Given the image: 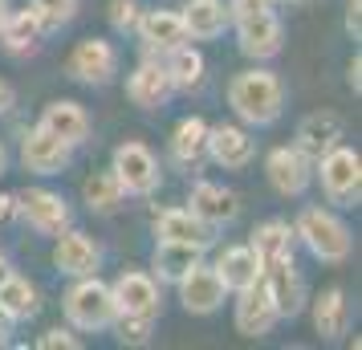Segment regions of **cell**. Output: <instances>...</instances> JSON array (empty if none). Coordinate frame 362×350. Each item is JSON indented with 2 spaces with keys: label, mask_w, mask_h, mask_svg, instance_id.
Listing matches in <instances>:
<instances>
[{
  "label": "cell",
  "mask_w": 362,
  "mask_h": 350,
  "mask_svg": "<svg viewBox=\"0 0 362 350\" xmlns=\"http://www.w3.org/2000/svg\"><path fill=\"white\" fill-rule=\"evenodd\" d=\"M37 346L41 350H82V338L74 334V326H53L37 338Z\"/></svg>",
  "instance_id": "36"
},
{
  "label": "cell",
  "mask_w": 362,
  "mask_h": 350,
  "mask_svg": "<svg viewBox=\"0 0 362 350\" xmlns=\"http://www.w3.org/2000/svg\"><path fill=\"white\" fill-rule=\"evenodd\" d=\"M175 289H180V305L187 310V314H216L220 305H224V298H228V289H224V281L216 277V269L208 265V261H199V265H192L187 273H183L180 281H175Z\"/></svg>",
  "instance_id": "16"
},
{
  "label": "cell",
  "mask_w": 362,
  "mask_h": 350,
  "mask_svg": "<svg viewBox=\"0 0 362 350\" xmlns=\"http://www.w3.org/2000/svg\"><path fill=\"white\" fill-rule=\"evenodd\" d=\"M346 29L354 37L362 33V0H346Z\"/></svg>",
  "instance_id": "37"
},
{
  "label": "cell",
  "mask_w": 362,
  "mask_h": 350,
  "mask_svg": "<svg viewBox=\"0 0 362 350\" xmlns=\"http://www.w3.org/2000/svg\"><path fill=\"white\" fill-rule=\"evenodd\" d=\"M53 240H57L53 245V269L57 273H66V277H90V273L102 269V245L94 236H86L82 228L69 224L66 233H57Z\"/></svg>",
  "instance_id": "13"
},
{
  "label": "cell",
  "mask_w": 362,
  "mask_h": 350,
  "mask_svg": "<svg viewBox=\"0 0 362 350\" xmlns=\"http://www.w3.org/2000/svg\"><path fill=\"white\" fill-rule=\"evenodd\" d=\"M232 322H236V334H245V338H264L281 322L277 305H273V298H269V289H264L261 277L252 285H245V289H236Z\"/></svg>",
  "instance_id": "14"
},
{
  "label": "cell",
  "mask_w": 362,
  "mask_h": 350,
  "mask_svg": "<svg viewBox=\"0 0 362 350\" xmlns=\"http://www.w3.org/2000/svg\"><path fill=\"white\" fill-rule=\"evenodd\" d=\"M261 281H264V289H269V298H273L281 317H297L305 310V277H301L293 257L261 265Z\"/></svg>",
  "instance_id": "15"
},
{
  "label": "cell",
  "mask_w": 362,
  "mask_h": 350,
  "mask_svg": "<svg viewBox=\"0 0 362 350\" xmlns=\"http://www.w3.org/2000/svg\"><path fill=\"white\" fill-rule=\"evenodd\" d=\"M122 200H127V196H122V187H118L110 167H106V171H94L82 184V204L94 216H115L118 208H122Z\"/></svg>",
  "instance_id": "32"
},
{
  "label": "cell",
  "mask_w": 362,
  "mask_h": 350,
  "mask_svg": "<svg viewBox=\"0 0 362 350\" xmlns=\"http://www.w3.org/2000/svg\"><path fill=\"white\" fill-rule=\"evenodd\" d=\"M4 171H8V147L0 143V175H4Z\"/></svg>",
  "instance_id": "43"
},
{
  "label": "cell",
  "mask_w": 362,
  "mask_h": 350,
  "mask_svg": "<svg viewBox=\"0 0 362 350\" xmlns=\"http://www.w3.org/2000/svg\"><path fill=\"white\" fill-rule=\"evenodd\" d=\"M313 180H322V192L334 208H358L362 200V155L338 143L313 163Z\"/></svg>",
  "instance_id": "4"
},
{
  "label": "cell",
  "mask_w": 362,
  "mask_h": 350,
  "mask_svg": "<svg viewBox=\"0 0 362 350\" xmlns=\"http://www.w3.org/2000/svg\"><path fill=\"white\" fill-rule=\"evenodd\" d=\"M313 330L322 334L326 342H334V338H342L350 330V301H346L342 285H326L313 298Z\"/></svg>",
  "instance_id": "26"
},
{
  "label": "cell",
  "mask_w": 362,
  "mask_h": 350,
  "mask_svg": "<svg viewBox=\"0 0 362 350\" xmlns=\"http://www.w3.org/2000/svg\"><path fill=\"white\" fill-rule=\"evenodd\" d=\"M187 212L199 216L208 228H224L240 216V196L224 184H212V180H196L192 192H187Z\"/></svg>",
  "instance_id": "17"
},
{
  "label": "cell",
  "mask_w": 362,
  "mask_h": 350,
  "mask_svg": "<svg viewBox=\"0 0 362 350\" xmlns=\"http://www.w3.org/2000/svg\"><path fill=\"white\" fill-rule=\"evenodd\" d=\"M4 17H8V0H0V25H4Z\"/></svg>",
  "instance_id": "44"
},
{
  "label": "cell",
  "mask_w": 362,
  "mask_h": 350,
  "mask_svg": "<svg viewBox=\"0 0 362 350\" xmlns=\"http://www.w3.org/2000/svg\"><path fill=\"white\" fill-rule=\"evenodd\" d=\"M45 37V25L33 8H8V17L0 25V45L13 53V57H25V53H37Z\"/></svg>",
  "instance_id": "27"
},
{
  "label": "cell",
  "mask_w": 362,
  "mask_h": 350,
  "mask_svg": "<svg viewBox=\"0 0 362 350\" xmlns=\"http://www.w3.org/2000/svg\"><path fill=\"white\" fill-rule=\"evenodd\" d=\"M204 261V249L196 245H180V240H155V252H151V277L159 285H175L192 265Z\"/></svg>",
  "instance_id": "25"
},
{
  "label": "cell",
  "mask_w": 362,
  "mask_h": 350,
  "mask_svg": "<svg viewBox=\"0 0 362 350\" xmlns=\"http://www.w3.org/2000/svg\"><path fill=\"white\" fill-rule=\"evenodd\" d=\"M110 171H115L122 196H155L159 192V180H163V167H159V155L139 143V139H127L118 143L115 155H110Z\"/></svg>",
  "instance_id": "5"
},
{
  "label": "cell",
  "mask_w": 362,
  "mask_h": 350,
  "mask_svg": "<svg viewBox=\"0 0 362 350\" xmlns=\"http://www.w3.org/2000/svg\"><path fill=\"white\" fill-rule=\"evenodd\" d=\"M155 240H180V245H196V249H212L216 228H208L199 216H192L187 208H163L155 216Z\"/></svg>",
  "instance_id": "22"
},
{
  "label": "cell",
  "mask_w": 362,
  "mask_h": 350,
  "mask_svg": "<svg viewBox=\"0 0 362 350\" xmlns=\"http://www.w3.org/2000/svg\"><path fill=\"white\" fill-rule=\"evenodd\" d=\"M8 273H13V261H8V257H4V252H0V281H4V277H8Z\"/></svg>",
  "instance_id": "42"
},
{
  "label": "cell",
  "mask_w": 362,
  "mask_h": 350,
  "mask_svg": "<svg viewBox=\"0 0 362 350\" xmlns=\"http://www.w3.org/2000/svg\"><path fill=\"white\" fill-rule=\"evenodd\" d=\"M171 94H175V86H171V78H167V69L159 57H143L131 69V78H127V98L139 110H163L167 102H171Z\"/></svg>",
  "instance_id": "20"
},
{
  "label": "cell",
  "mask_w": 362,
  "mask_h": 350,
  "mask_svg": "<svg viewBox=\"0 0 362 350\" xmlns=\"http://www.w3.org/2000/svg\"><path fill=\"white\" fill-rule=\"evenodd\" d=\"M0 310L13 317V322H29V317L41 314V289L13 269V273L0 281Z\"/></svg>",
  "instance_id": "31"
},
{
  "label": "cell",
  "mask_w": 362,
  "mask_h": 350,
  "mask_svg": "<svg viewBox=\"0 0 362 350\" xmlns=\"http://www.w3.org/2000/svg\"><path fill=\"white\" fill-rule=\"evenodd\" d=\"M159 62H163L167 78H171V86H175V94H187V90H199V86H204L208 62H204V53H199L196 45H192V41L175 45V49L163 53Z\"/></svg>",
  "instance_id": "29"
},
{
  "label": "cell",
  "mask_w": 362,
  "mask_h": 350,
  "mask_svg": "<svg viewBox=\"0 0 362 350\" xmlns=\"http://www.w3.org/2000/svg\"><path fill=\"white\" fill-rule=\"evenodd\" d=\"M17 216V196H8V192H0V228L8 224V220Z\"/></svg>",
  "instance_id": "38"
},
{
  "label": "cell",
  "mask_w": 362,
  "mask_h": 350,
  "mask_svg": "<svg viewBox=\"0 0 362 350\" xmlns=\"http://www.w3.org/2000/svg\"><path fill=\"white\" fill-rule=\"evenodd\" d=\"M212 269H216V277L224 281L228 293H236V289H245V285H252L261 277V261H257V252L248 249V245H228L212 261Z\"/></svg>",
  "instance_id": "30"
},
{
  "label": "cell",
  "mask_w": 362,
  "mask_h": 350,
  "mask_svg": "<svg viewBox=\"0 0 362 350\" xmlns=\"http://www.w3.org/2000/svg\"><path fill=\"white\" fill-rule=\"evenodd\" d=\"M208 159L224 171H245L257 159V139L245 122H220L208 127Z\"/></svg>",
  "instance_id": "10"
},
{
  "label": "cell",
  "mask_w": 362,
  "mask_h": 350,
  "mask_svg": "<svg viewBox=\"0 0 362 350\" xmlns=\"http://www.w3.org/2000/svg\"><path fill=\"white\" fill-rule=\"evenodd\" d=\"M248 249L257 252V261H261V265L293 257V252H297L293 224H289V220H264V224H257L252 236H248Z\"/></svg>",
  "instance_id": "28"
},
{
  "label": "cell",
  "mask_w": 362,
  "mask_h": 350,
  "mask_svg": "<svg viewBox=\"0 0 362 350\" xmlns=\"http://www.w3.org/2000/svg\"><path fill=\"white\" fill-rule=\"evenodd\" d=\"M293 236H297V245L310 252L313 261H322V265H342L354 252V233H350V224L334 208H317V204L301 208L293 220Z\"/></svg>",
  "instance_id": "2"
},
{
  "label": "cell",
  "mask_w": 362,
  "mask_h": 350,
  "mask_svg": "<svg viewBox=\"0 0 362 350\" xmlns=\"http://www.w3.org/2000/svg\"><path fill=\"white\" fill-rule=\"evenodd\" d=\"M37 127H45L49 134H57L66 147H82V143H90V131H94V118H90V110H86L82 102L74 98H57L49 102L45 110H41V118H37Z\"/></svg>",
  "instance_id": "19"
},
{
  "label": "cell",
  "mask_w": 362,
  "mask_h": 350,
  "mask_svg": "<svg viewBox=\"0 0 362 350\" xmlns=\"http://www.w3.org/2000/svg\"><path fill=\"white\" fill-rule=\"evenodd\" d=\"M66 74L82 86H110L118 74V49L106 37H86L66 57Z\"/></svg>",
  "instance_id": "8"
},
{
  "label": "cell",
  "mask_w": 362,
  "mask_h": 350,
  "mask_svg": "<svg viewBox=\"0 0 362 350\" xmlns=\"http://www.w3.org/2000/svg\"><path fill=\"white\" fill-rule=\"evenodd\" d=\"M139 13H143L139 0H110V8H106V17H110V29H115V33H134Z\"/></svg>",
  "instance_id": "35"
},
{
  "label": "cell",
  "mask_w": 362,
  "mask_h": 350,
  "mask_svg": "<svg viewBox=\"0 0 362 350\" xmlns=\"http://www.w3.org/2000/svg\"><path fill=\"white\" fill-rule=\"evenodd\" d=\"M180 17L187 29V41H216V37H224V29H232L224 0H183Z\"/></svg>",
  "instance_id": "23"
},
{
  "label": "cell",
  "mask_w": 362,
  "mask_h": 350,
  "mask_svg": "<svg viewBox=\"0 0 362 350\" xmlns=\"http://www.w3.org/2000/svg\"><path fill=\"white\" fill-rule=\"evenodd\" d=\"M346 139V127L342 118L334 115V110H317V115H305L297 122V134H293V147L305 155V159H322L326 151H334L338 143Z\"/></svg>",
  "instance_id": "21"
},
{
  "label": "cell",
  "mask_w": 362,
  "mask_h": 350,
  "mask_svg": "<svg viewBox=\"0 0 362 350\" xmlns=\"http://www.w3.org/2000/svg\"><path fill=\"white\" fill-rule=\"evenodd\" d=\"M232 29H236L240 53L252 57V62H273V57L285 49V25H281V17L273 13V4L248 13V17H232Z\"/></svg>",
  "instance_id": "6"
},
{
  "label": "cell",
  "mask_w": 362,
  "mask_h": 350,
  "mask_svg": "<svg viewBox=\"0 0 362 350\" xmlns=\"http://www.w3.org/2000/svg\"><path fill=\"white\" fill-rule=\"evenodd\" d=\"M17 216L37 236H57L74 224V212H69L66 196L49 192V187H25V192H17Z\"/></svg>",
  "instance_id": "7"
},
{
  "label": "cell",
  "mask_w": 362,
  "mask_h": 350,
  "mask_svg": "<svg viewBox=\"0 0 362 350\" xmlns=\"http://www.w3.org/2000/svg\"><path fill=\"white\" fill-rule=\"evenodd\" d=\"M155 322L159 317H147V314H115L110 322V330L122 346H147L151 334H155Z\"/></svg>",
  "instance_id": "33"
},
{
  "label": "cell",
  "mask_w": 362,
  "mask_h": 350,
  "mask_svg": "<svg viewBox=\"0 0 362 350\" xmlns=\"http://www.w3.org/2000/svg\"><path fill=\"white\" fill-rule=\"evenodd\" d=\"M21 163L33 175H62L74 163V147H66L45 127H29V131L21 134Z\"/></svg>",
  "instance_id": "11"
},
{
  "label": "cell",
  "mask_w": 362,
  "mask_h": 350,
  "mask_svg": "<svg viewBox=\"0 0 362 350\" xmlns=\"http://www.w3.org/2000/svg\"><path fill=\"white\" fill-rule=\"evenodd\" d=\"M13 102H17V94H13V86H8L4 78H0V115H8V110H13Z\"/></svg>",
  "instance_id": "39"
},
{
  "label": "cell",
  "mask_w": 362,
  "mask_h": 350,
  "mask_svg": "<svg viewBox=\"0 0 362 350\" xmlns=\"http://www.w3.org/2000/svg\"><path fill=\"white\" fill-rule=\"evenodd\" d=\"M358 74H362V62L354 57V62H350V69H346V82H350V90H354V94L362 90V78H358Z\"/></svg>",
  "instance_id": "40"
},
{
  "label": "cell",
  "mask_w": 362,
  "mask_h": 350,
  "mask_svg": "<svg viewBox=\"0 0 362 350\" xmlns=\"http://www.w3.org/2000/svg\"><path fill=\"white\" fill-rule=\"evenodd\" d=\"M171 163L183 167V171H196L204 159H208V122L199 115H187L175 122V131H171Z\"/></svg>",
  "instance_id": "24"
},
{
  "label": "cell",
  "mask_w": 362,
  "mask_h": 350,
  "mask_svg": "<svg viewBox=\"0 0 362 350\" xmlns=\"http://www.w3.org/2000/svg\"><path fill=\"white\" fill-rule=\"evenodd\" d=\"M62 310H66V322L74 330L82 334H102L110 330V322H115V298H110V285L102 281L98 273H90V277H74V285L66 289V298H62Z\"/></svg>",
  "instance_id": "3"
},
{
  "label": "cell",
  "mask_w": 362,
  "mask_h": 350,
  "mask_svg": "<svg viewBox=\"0 0 362 350\" xmlns=\"http://www.w3.org/2000/svg\"><path fill=\"white\" fill-rule=\"evenodd\" d=\"M110 298H115V310L118 314H147V317H159V281L143 273V269H127L110 281Z\"/></svg>",
  "instance_id": "18"
},
{
  "label": "cell",
  "mask_w": 362,
  "mask_h": 350,
  "mask_svg": "<svg viewBox=\"0 0 362 350\" xmlns=\"http://www.w3.org/2000/svg\"><path fill=\"white\" fill-rule=\"evenodd\" d=\"M78 4H82V0H29V8L41 17L45 29H62V25H69V21L78 17Z\"/></svg>",
  "instance_id": "34"
},
{
  "label": "cell",
  "mask_w": 362,
  "mask_h": 350,
  "mask_svg": "<svg viewBox=\"0 0 362 350\" xmlns=\"http://www.w3.org/2000/svg\"><path fill=\"white\" fill-rule=\"evenodd\" d=\"M8 334H13V317H8L4 310H0V346L8 342Z\"/></svg>",
  "instance_id": "41"
},
{
  "label": "cell",
  "mask_w": 362,
  "mask_h": 350,
  "mask_svg": "<svg viewBox=\"0 0 362 350\" xmlns=\"http://www.w3.org/2000/svg\"><path fill=\"white\" fill-rule=\"evenodd\" d=\"M228 106L245 127H273L285 115V82L264 66L240 69L228 82Z\"/></svg>",
  "instance_id": "1"
},
{
  "label": "cell",
  "mask_w": 362,
  "mask_h": 350,
  "mask_svg": "<svg viewBox=\"0 0 362 350\" xmlns=\"http://www.w3.org/2000/svg\"><path fill=\"white\" fill-rule=\"evenodd\" d=\"M264 175H269V187L285 196V200H297L305 196L313 184V159H305L301 151L289 143V147H273L264 155Z\"/></svg>",
  "instance_id": "9"
},
{
  "label": "cell",
  "mask_w": 362,
  "mask_h": 350,
  "mask_svg": "<svg viewBox=\"0 0 362 350\" xmlns=\"http://www.w3.org/2000/svg\"><path fill=\"white\" fill-rule=\"evenodd\" d=\"M134 33H139V45H143L147 57H163V53H171L175 45L187 41V29H183L180 8H143V13H139V25H134Z\"/></svg>",
  "instance_id": "12"
}]
</instances>
